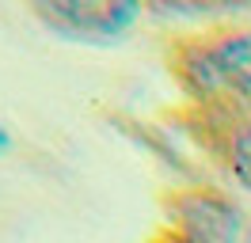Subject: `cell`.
<instances>
[{
  "label": "cell",
  "mask_w": 251,
  "mask_h": 243,
  "mask_svg": "<svg viewBox=\"0 0 251 243\" xmlns=\"http://www.w3.org/2000/svg\"><path fill=\"white\" fill-rule=\"evenodd\" d=\"M244 243H251V228H248V232H244Z\"/></svg>",
  "instance_id": "cell-7"
},
{
  "label": "cell",
  "mask_w": 251,
  "mask_h": 243,
  "mask_svg": "<svg viewBox=\"0 0 251 243\" xmlns=\"http://www.w3.org/2000/svg\"><path fill=\"white\" fill-rule=\"evenodd\" d=\"M183 76L198 95H251V30L225 34L217 42H202L187 61Z\"/></svg>",
  "instance_id": "cell-1"
},
{
  "label": "cell",
  "mask_w": 251,
  "mask_h": 243,
  "mask_svg": "<svg viewBox=\"0 0 251 243\" xmlns=\"http://www.w3.org/2000/svg\"><path fill=\"white\" fill-rule=\"evenodd\" d=\"M42 19L50 27L65 30L69 38H114L122 34L133 19H137V4H99V0H88V4H76V0H57V4H42L38 8Z\"/></svg>",
  "instance_id": "cell-2"
},
{
  "label": "cell",
  "mask_w": 251,
  "mask_h": 243,
  "mask_svg": "<svg viewBox=\"0 0 251 243\" xmlns=\"http://www.w3.org/2000/svg\"><path fill=\"white\" fill-rule=\"evenodd\" d=\"M160 243H187V240H183L179 232H172V236H164V240H160Z\"/></svg>",
  "instance_id": "cell-6"
},
{
  "label": "cell",
  "mask_w": 251,
  "mask_h": 243,
  "mask_svg": "<svg viewBox=\"0 0 251 243\" xmlns=\"http://www.w3.org/2000/svg\"><path fill=\"white\" fill-rule=\"evenodd\" d=\"M8 145H12V137H8V129H4V125H0V152L8 148Z\"/></svg>",
  "instance_id": "cell-5"
},
{
  "label": "cell",
  "mask_w": 251,
  "mask_h": 243,
  "mask_svg": "<svg viewBox=\"0 0 251 243\" xmlns=\"http://www.w3.org/2000/svg\"><path fill=\"white\" fill-rule=\"evenodd\" d=\"M175 232L187 243H244L236 205L213 194H187L175 201Z\"/></svg>",
  "instance_id": "cell-3"
},
{
  "label": "cell",
  "mask_w": 251,
  "mask_h": 243,
  "mask_svg": "<svg viewBox=\"0 0 251 243\" xmlns=\"http://www.w3.org/2000/svg\"><path fill=\"white\" fill-rule=\"evenodd\" d=\"M228 167H232V179L251 194V122L236 129L232 152H228Z\"/></svg>",
  "instance_id": "cell-4"
}]
</instances>
